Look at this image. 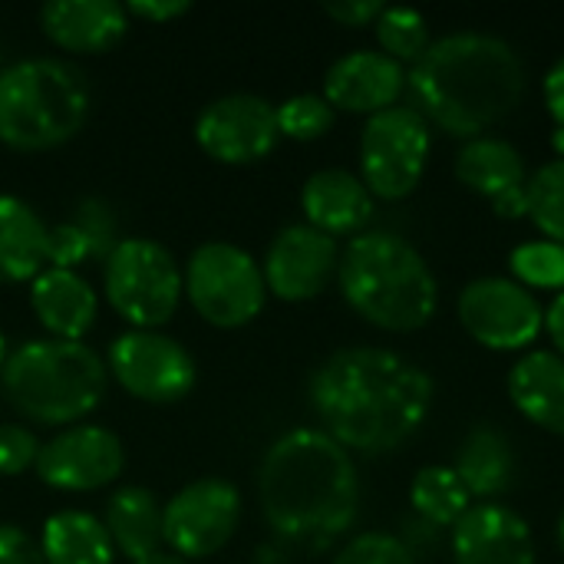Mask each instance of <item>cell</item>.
Wrapping results in <instances>:
<instances>
[{"mask_svg": "<svg viewBox=\"0 0 564 564\" xmlns=\"http://www.w3.org/2000/svg\"><path fill=\"white\" fill-rule=\"evenodd\" d=\"M311 406L347 453L383 456L413 440L436 400L433 377L383 347L330 354L311 377Z\"/></svg>", "mask_w": 564, "mask_h": 564, "instance_id": "6da1fadb", "label": "cell"}, {"mask_svg": "<svg viewBox=\"0 0 564 564\" xmlns=\"http://www.w3.org/2000/svg\"><path fill=\"white\" fill-rule=\"evenodd\" d=\"M258 499L274 535L324 549L354 525L360 509L354 456L324 430H291L261 459Z\"/></svg>", "mask_w": 564, "mask_h": 564, "instance_id": "7a4b0ae2", "label": "cell"}, {"mask_svg": "<svg viewBox=\"0 0 564 564\" xmlns=\"http://www.w3.org/2000/svg\"><path fill=\"white\" fill-rule=\"evenodd\" d=\"M413 109L463 142L499 126L525 93V66L512 43L489 33H449L433 40L406 73Z\"/></svg>", "mask_w": 564, "mask_h": 564, "instance_id": "3957f363", "label": "cell"}, {"mask_svg": "<svg viewBox=\"0 0 564 564\" xmlns=\"http://www.w3.org/2000/svg\"><path fill=\"white\" fill-rule=\"evenodd\" d=\"M344 301L373 327L413 334L436 317L440 281L426 258L393 231H360L340 251Z\"/></svg>", "mask_w": 564, "mask_h": 564, "instance_id": "277c9868", "label": "cell"}, {"mask_svg": "<svg viewBox=\"0 0 564 564\" xmlns=\"http://www.w3.org/2000/svg\"><path fill=\"white\" fill-rule=\"evenodd\" d=\"M0 387L7 403L40 426H76L102 400L109 370L83 340H30L17 347L3 370Z\"/></svg>", "mask_w": 564, "mask_h": 564, "instance_id": "5b68a950", "label": "cell"}, {"mask_svg": "<svg viewBox=\"0 0 564 564\" xmlns=\"http://www.w3.org/2000/svg\"><path fill=\"white\" fill-rule=\"evenodd\" d=\"M89 83L63 59L33 56L0 69V142L46 152L69 142L89 116Z\"/></svg>", "mask_w": 564, "mask_h": 564, "instance_id": "8992f818", "label": "cell"}, {"mask_svg": "<svg viewBox=\"0 0 564 564\" xmlns=\"http://www.w3.org/2000/svg\"><path fill=\"white\" fill-rule=\"evenodd\" d=\"M109 307L132 330H159L182 304L185 278L172 251L152 238H119L102 264Z\"/></svg>", "mask_w": 564, "mask_h": 564, "instance_id": "52a82bcc", "label": "cell"}, {"mask_svg": "<svg viewBox=\"0 0 564 564\" xmlns=\"http://www.w3.org/2000/svg\"><path fill=\"white\" fill-rule=\"evenodd\" d=\"M185 297L202 321L221 330L251 324L268 301L261 264L238 245L205 241L185 264Z\"/></svg>", "mask_w": 564, "mask_h": 564, "instance_id": "ba28073f", "label": "cell"}, {"mask_svg": "<svg viewBox=\"0 0 564 564\" xmlns=\"http://www.w3.org/2000/svg\"><path fill=\"white\" fill-rule=\"evenodd\" d=\"M433 132L413 106H393L367 119L360 132V178L373 198L403 202L423 182Z\"/></svg>", "mask_w": 564, "mask_h": 564, "instance_id": "9c48e42d", "label": "cell"}, {"mask_svg": "<svg viewBox=\"0 0 564 564\" xmlns=\"http://www.w3.org/2000/svg\"><path fill=\"white\" fill-rule=\"evenodd\" d=\"M463 330L486 350H529L545 330L542 301L512 278H476L456 301Z\"/></svg>", "mask_w": 564, "mask_h": 564, "instance_id": "30bf717a", "label": "cell"}, {"mask_svg": "<svg viewBox=\"0 0 564 564\" xmlns=\"http://www.w3.org/2000/svg\"><path fill=\"white\" fill-rule=\"evenodd\" d=\"M109 377L142 403H178L195 387L192 354L159 330H126L109 344Z\"/></svg>", "mask_w": 564, "mask_h": 564, "instance_id": "8fae6325", "label": "cell"}, {"mask_svg": "<svg viewBox=\"0 0 564 564\" xmlns=\"http://www.w3.org/2000/svg\"><path fill=\"white\" fill-rule=\"evenodd\" d=\"M241 519V496L225 479H195L162 506V545L195 562L218 555Z\"/></svg>", "mask_w": 564, "mask_h": 564, "instance_id": "7c38bea8", "label": "cell"}, {"mask_svg": "<svg viewBox=\"0 0 564 564\" xmlns=\"http://www.w3.org/2000/svg\"><path fill=\"white\" fill-rule=\"evenodd\" d=\"M278 139V106L254 93H228L195 119L198 149L221 165L261 162L274 152Z\"/></svg>", "mask_w": 564, "mask_h": 564, "instance_id": "4fadbf2b", "label": "cell"}, {"mask_svg": "<svg viewBox=\"0 0 564 564\" xmlns=\"http://www.w3.org/2000/svg\"><path fill=\"white\" fill-rule=\"evenodd\" d=\"M36 476L56 492H96L116 482L126 469L122 440L93 423L59 430L50 443H40Z\"/></svg>", "mask_w": 564, "mask_h": 564, "instance_id": "5bb4252c", "label": "cell"}, {"mask_svg": "<svg viewBox=\"0 0 564 564\" xmlns=\"http://www.w3.org/2000/svg\"><path fill=\"white\" fill-rule=\"evenodd\" d=\"M337 268H340L337 238L304 221V225H288L271 238L261 274L268 294L288 304H301L321 297L327 284L337 278Z\"/></svg>", "mask_w": 564, "mask_h": 564, "instance_id": "9a60e30c", "label": "cell"}, {"mask_svg": "<svg viewBox=\"0 0 564 564\" xmlns=\"http://www.w3.org/2000/svg\"><path fill=\"white\" fill-rule=\"evenodd\" d=\"M403 93H406V66L380 50L344 53L324 73V99L334 109L357 112L367 119L400 106Z\"/></svg>", "mask_w": 564, "mask_h": 564, "instance_id": "2e32d148", "label": "cell"}, {"mask_svg": "<svg viewBox=\"0 0 564 564\" xmlns=\"http://www.w3.org/2000/svg\"><path fill=\"white\" fill-rule=\"evenodd\" d=\"M456 564H535L529 522L502 502H476L453 525Z\"/></svg>", "mask_w": 564, "mask_h": 564, "instance_id": "e0dca14e", "label": "cell"}, {"mask_svg": "<svg viewBox=\"0 0 564 564\" xmlns=\"http://www.w3.org/2000/svg\"><path fill=\"white\" fill-rule=\"evenodd\" d=\"M40 30L66 53H109L129 33V10L116 0H50L40 7Z\"/></svg>", "mask_w": 564, "mask_h": 564, "instance_id": "ac0fdd59", "label": "cell"}, {"mask_svg": "<svg viewBox=\"0 0 564 564\" xmlns=\"http://www.w3.org/2000/svg\"><path fill=\"white\" fill-rule=\"evenodd\" d=\"M377 198L364 185L360 175L347 169H321L301 188V208L311 228L340 238L360 235L373 218Z\"/></svg>", "mask_w": 564, "mask_h": 564, "instance_id": "d6986e66", "label": "cell"}, {"mask_svg": "<svg viewBox=\"0 0 564 564\" xmlns=\"http://www.w3.org/2000/svg\"><path fill=\"white\" fill-rule=\"evenodd\" d=\"M30 307L53 340H83L99 314V297L79 271L43 268L30 281Z\"/></svg>", "mask_w": 564, "mask_h": 564, "instance_id": "ffe728a7", "label": "cell"}, {"mask_svg": "<svg viewBox=\"0 0 564 564\" xmlns=\"http://www.w3.org/2000/svg\"><path fill=\"white\" fill-rule=\"evenodd\" d=\"M119 245L116 215L102 198H79L76 208L50 228L46 268L76 271L79 264L102 261Z\"/></svg>", "mask_w": 564, "mask_h": 564, "instance_id": "44dd1931", "label": "cell"}, {"mask_svg": "<svg viewBox=\"0 0 564 564\" xmlns=\"http://www.w3.org/2000/svg\"><path fill=\"white\" fill-rule=\"evenodd\" d=\"M512 406L545 433L564 436V360L555 350H529L509 370Z\"/></svg>", "mask_w": 564, "mask_h": 564, "instance_id": "7402d4cb", "label": "cell"}, {"mask_svg": "<svg viewBox=\"0 0 564 564\" xmlns=\"http://www.w3.org/2000/svg\"><path fill=\"white\" fill-rule=\"evenodd\" d=\"M453 473L473 496V502H492L516 482V449L492 423H476L456 449Z\"/></svg>", "mask_w": 564, "mask_h": 564, "instance_id": "603a6c76", "label": "cell"}, {"mask_svg": "<svg viewBox=\"0 0 564 564\" xmlns=\"http://www.w3.org/2000/svg\"><path fill=\"white\" fill-rule=\"evenodd\" d=\"M453 172L469 192L489 198L492 205L509 192L525 188L529 182L522 152L499 135H479L463 142V149L453 159Z\"/></svg>", "mask_w": 564, "mask_h": 564, "instance_id": "cb8c5ba5", "label": "cell"}, {"mask_svg": "<svg viewBox=\"0 0 564 564\" xmlns=\"http://www.w3.org/2000/svg\"><path fill=\"white\" fill-rule=\"evenodd\" d=\"M50 228L17 195H0V284H26L46 268Z\"/></svg>", "mask_w": 564, "mask_h": 564, "instance_id": "d4e9b609", "label": "cell"}, {"mask_svg": "<svg viewBox=\"0 0 564 564\" xmlns=\"http://www.w3.org/2000/svg\"><path fill=\"white\" fill-rule=\"evenodd\" d=\"M102 525L112 539L116 555H126L132 564L162 552V506L142 486L119 489L106 506Z\"/></svg>", "mask_w": 564, "mask_h": 564, "instance_id": "484cf974", "label": "cell"}, {"mask_svg": "<svg viewBox=\"0 0 564 564\" xmlns=\"http://www.w3.org/2000/svg\"><path fill=\"white\" fill-rule=\"evenodd\" d=\"M40 552L46 564H112L116 558L106 525L79 509L56 512L43 522Z\"/></svg>", "mask_w": 564, "mask_h": 564, "instance_id": "4316f807", "label": "cell"}, {"mask_svg": "<svg viewBox=\"0 0 564 564\" xmlns=\"http://www.w3.org/2000/svg\"><path fill=\"white\" fill-rule=\"evenodd\" d=\"M413 512L433 529H453L476 502L453 473V466H426L410 482Z\"/></svg>", "mask_w": 564, "mask_h": 564, "instance_id": "83f0119b", "label": "cell"}, {"mask_svg": "<svg viewBox=\"0 0 564 564\" xmlns=\"http://www.w3.org/2000/svg\"><path fill=\"white\" fill-rule=\"evenodd\" d=\"M380 53H387L397 63H410L416 66L423 59V53L433 46V33H430V20L420 10L410 7H383V13L373 23Z\"/></svg>", "mask_w": 564, "mask_h": 564, "instance_id": "f1b7e54d", "label": "cell"}, {"mask_svg": "<svg viewBox=\"0 0 564 564\" xmlns=\"http://www.w3.org/2000/svg\"><path fill=\"white\" fill-rule=\"evenodd\" d=\"M529 221L545 235V241L564 245V159L539 165L529 182Z\"/></svg>", "mask_w": 564, "mask_h": 564, "instance_id": "f546056e", "label": "cell"}, {"mask_svg": "<svg viewBox=\"0 0 564 564\" xmlns=\"http://www.w3.org/2000/svg\"><path fill=\"white\" fill-rule=\"evenodd\" d=\"M509 268H512V281H519L522 288L535 291H564V245L555 241H525L509 254Z\"/></svg>", "mask_w": 564, "mask_h": 564, "instance_id": "4dcf8cb0", "label": "cell"}, {"mask_svg": "<svg viewBox=\"0 0 564 564\" xmlns=\"http://www.w3.org/2000/svg\"><path fill=\"white\" fill-rule=\"evenodd\" d=\"M334 119L337 109L317 93H301L278 106V132L294 142H314L327 135L334 129Z\"/></svg>", "mask_w": 564, "mask_h": 564, "instance_id": "1f68e13d", "label": "cell"}, {"mask_svg": "<svg viewBox=\"0 0 564 564\" xmlns=\"http://www.w3.org/2000/svg\"><path fill=\"white\" fill-rule=\"evenodd\" d=\"M330 564H416L413 549L390 532H364L350 539Z\"/></svg>", "mask_w": 564, "mask_h": 564, "instance_id": "d6a6232c", "label": "cell"}, {"mask_svg": "<svg viewBox=\"0 0 564 564\" xmlns=\"http://www.w3.org/2000/svg\"><path fill=\"white\" fill-rule=\"evenodd\" d=\"M40 443L26 426L3 423L0 426V476H20L30 466H36Z\"/></svg>", "mask_w": 564, "mask_h": 564, "instance_id": "836d02e7", "label": "cell"}, {"mask_svg": "<svg viewBox=\"0 0 564 564\" xmlns=\"http://www.w3.org/2000/svg\"><path fill=\"white\" fill-rule=\"evenodd\" d=\"M0 564H46V558L23 529L0 525Z\"/></svg>", "mask_w": 564, "mask_h": 564, "instance_id": "e575fe53", "label": "cell"}, {"mask_svg": "<svg viewBox=\"0 0 564 564\" xmlns=\"http://www.w3.org/2000/svg\"><path fill=\"white\" fill-rule=\"evenodd\" d=\"M387 3L380 0H330L324 3V13L337 20L340 26H373Z\"/></svg>", "mask_w": 564, "mask_h": 564, "instance_id": "d590c367", "label": "cell"}, {"mask_svg": "<svg viewBox=\"0 0 564 564\" xmlns=\"http://www.w3.org/2000/svg\"><path fill=\"white\" fill-rule=\"evenodd\" d=\"M129 17H139V20H149V23H169L182 13H188V3L185 0H132L126 3Z\"/></svg>", "mask_w": 564, "mask_h": 564, "instance_id": "8d00e7d4", "label": "cell"}, {"mask_svg": "<svg viewBox=\"0 0 564 564\" xmlns=\"http://www.w3.org/2000/svg\"><path fill=\"white\" fill-rule=\"evenodd\" d=\"M542 96H545L549 116L555 119L558 129H564V53L549 66L545 83H542Z\"/></svg>", "mask_w": 564, "mask_h": 564, "instance_id": "74e56055", "label": "cell"}, {"mask_svg": "<svg viewBox=\"0 0 564 564\" xmlns=\"http://www.w3.org/2000/svg\"><path fill=\"white\" fill-rule=\"evenodd\" d=\"M545 334L552 340V350L564 360V291L552 297V304L545 307Z\"/></svg>", "mask_w": 564, "mask_h": 564, "instance_id": "f35d334b", "label": "cell"}, {"mask_svg": "<svg viewBox=\"0 0 564 564\" xmlns=\"http://www.w3.org/2000/svg\"><path fill=\"white\" fill-rule=\"evenodd\" d=\"M139 564H188L185 558H178V555H172V552H159V555H152V558H145V562Z\"/></svg>", "mask_w": 564, "mask_h": 564, "instance_id": "ab89813d", "label": "cell"}, {"mask_svg": "<svg viewBox=\"0 0 564 564\" xmlns=\"http://www.w3.org/2000/svg\"><path fill=\"white\" fill-rule=\"evenodd\" d=\"M552 145H555V152H558V159H564V129L555 126V135H552Z\"/></svg>", "mask_w": 564, "mask_h": 564, "instance_id": "60d3db41", "label": "cell"}, {"mask_svg": "<svg viewBox=\"0 0 564 564\" xmlns=\"http://www.w3.org/2000/svg\"><path fill=\"white\" fill-rule=\"evenodd\" d=\"M7 337H3V330H0V370H3V364H7Z\"/></svg>", "mask_w": 564, "mask_h": 564, "instance_id": "b9f144b4", "label": "cell"}, {"mask_svg": "<svg viewBox=\"0 0 564 564\" xmlns=\"http://www.w3.org/2000/svg\"><path fill=\"white\" fill-rule=\"evenodd\" d=\"M558 545H562V552H564V512H562V519H558Z\"/></svg>", "mask_w": 564, "mask_h": 564, "instance_id": "7bdbcfd3", "label": "cell"}]
</instances>
